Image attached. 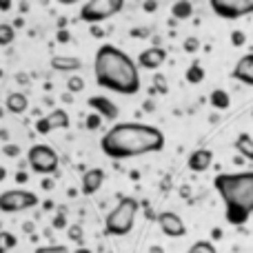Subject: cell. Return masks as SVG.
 Returning <instances> with one entry per match:
<instances>
[{
  "instance_id": "30",
  "label": "cell",
  "mask_w": 253,
  "mask_h": 253,
  "mask_svg": "<svg viewBox=\"0 0 253 253\" xmlns=\"http://www.w3.org/2000/svg\"><path fill=\"white\" fill-rule=\"evenodd\" d=\"M67 236H69V240H76V242L83 240V229H80V224H74V227L67 229Z\"/></svg>"
},
{
  "instance_id": "28",
  "label": "cell",
  "mask_w": 253,
  "mask_h": 253,
  "mask_svg": "<svg viewBox=\"0 0 253 253\" xmlns=\"http://www.w3.org/2000/svg\"><path fill=\"white\" fill-rule=\"evenodd\" d=\"M84 126H87L89 131H96V129H100V126H102V118H100V116H98V114H93V111H91V114L87 116V120H84Z\"/></svg>"
},
{
  "instance_id": "16",
  "label": "cell",
  "mask_w": 253,
  "mask_h": 253,
  "mask_svg": "<svg viewBox=\"0 0 253 253\" xmlns=\"http://www.w3.org/2000/svg\"><path fill=\"white\" fill-rule=\"evenodd\" d=\"M4 107H7L9 114L20 116V114H25V111L29 109V98H27L25 93H20V91H11L7 98H4Z\"/></svg>"
},
{
  "instance_id": "39",
  "label": "cell",
  "mask_w": 253,
  "mask_h": 253,
  "mask_svg": "<svg viewBox=\"0 0 253 253\" xmlns=\"http://www.w3.org/2000/svg\"><path fill=\"white\" fill-rule=\"evenodd\" d=\"M74 253H93L91 249H87V247H80V249H76Z\"/></svg>"
},
{
  "instance_id": "21",
  "label": "cell",
  "mask_w": 253,
  "mask_h": 253,
  "mask_svg": "<svg viewBox=\"0 0 253 253\" xmlns=\"http://www.w3.org/2000/svg\"><path fill=\"white\" fill-rule=\"evenodd\" d=\"M16 40V29L9 22H0V47H9Z\"/></svg>"
},
{
  "instance_id": "17",
  "label": "cell",
  "mask_w": 253,
  "mask_h": 253,
  "mask_svg": "<svg viewBox=\"0 0 253 253\" xmlns=\"http://www.w3.org/2000/svg\"><path fill=\"white\" fill-rule=\"evenodd\" d=\"M233 144H236V151L240 153L242 160H251L253 162V138L249 133H240Z\"/></svg>"
},
{
  "instance_id": "27",
  "label": "cell",
  "mask_w": 253,
  "mask_h": 253,
  "mask_svg": "<svg viewBox=\"0 0 253 253\" xmlns=\"http://www.w3.org/2000/svg\"><path fill=\"white\" fill-rule=\"evenodd\" d=\"M34 253H69L65 245H44V247H38Z\"/></svg>"
},
{
  "instance_id": "4",
  "label": "cell",
  "mask_w": 253,
  "mask_h": 253,
  "mask_svg": "<svg viewBox=\"0 0 253 253\" xmlns=\"http://www.w3.org/2000/svg\"><path fill=\"white\" fill-rule=\"evenodd\" d=\"M140 202L131 196H125L118 200V205L107 213L105 218V233L114 238H123L126 233H131L135 224V215H138Z\"/></svg>"
},
{
  "instance_id": "20",
  "label": "cell",
  "mask_w": 253,
  "mask_h": 253,
  "mask_svg": "<svg viewBox=\"0 0 253 253\" xmlns=\"http://www.w3.org/2000/svg\"><path fill=\"white\" fill-rule=\"evenodd\" d=\"M47 120H49V125H51V129H67L69 126V114H67L65 109H53L51 114L47 116Z\"/></svg>"
},
{
  "instance_id": "36",
  "label": "cell",
  "mask_w": 253,
  "mask_h": 253,
  "mask_svg": "<svg viewBox=\"0 0 253 253\" xmlns=\"http://www.w3.org/2000/svg\"><path fill=\"white\" fill-rule=\"evenodd\" d=\"M131 34H133V38H147L149 29H133Z\"/></svg>"
},
{
  "instance_id": "23",
  "label": "cell",
  "mask_w": 253,
  "mask_h": 253,
  "mask_svg": "<svg viewBox=\"0 0 253 253\" xmlns=\"http://www.w3.org/2000/svg\"><path fill=\"white\" fill-rule=\"evenodd\" d=\"M187 253H218V249H215V245L211 240H198L189 247Z\"/></svg>"
},
{
  "instance_id": "29",
  "label": "cell",
  "mask_w": 253,
  "mask_h": 253,
  "mask_svg": "<svg viewBox=\"0 0 253 253\" xmlns=\"http://www.w3.org/2000/svg\"><path fill=\"white\" fill-rule=\"evenodd\" d=\"M36 131H38L40 135H47V133H51V125H49V120L47 118H38L36 120Z\"/></svg>"
},
{
  "instance_id": "41",
  "label": "cell",
  "mask_w": 253,
  "mask_h": 253,
  "mask_svg": "<svg viewBox=\"0 0 253 253\" xmlns=\"http://www.w3.org/2000/svg\"><path fill=\"white\" fill-rule=\"evenodd\" d=\"M213 238H215V240H218V238H222V231H220V229H213Z\"/></svg>"
},
{
  "instance_id": "1",
  "label": "cell",
  "mask_w": 253,
  "mask_h": 253,
  "mask_svg": "<svg viewBox=\"0 0 253 253\" xmlns=\"http://www.w3.org/2000/svg\"><path fill=\"white\" fill-rule=\"evenodd\" d=\"M100 149L107 158L125 160L165 149V133L151 125L142 123H116L100 138Z\"/></svg>"
},
{
  "instance_id": "9",
  "label": "cell",
  "mask_w": 253,
  "mask_h": 253,
  "mask_svg": "<svg viewBox=\"0 0 253 253\" xmlns=\"http://www.w3.org/2000/svg\"><path fill=\"white\" fill-rule=\"evenodd\" d=\"M158 224H160V231L165 233L167 238H182L187 233V227H184L182 218L173 211H162L158 215Z\"/></svg>"
},
{
  "instance_id": "38",
  "label": "cell",
  "mask_w": 253,
  "mask_h": 253,
  "mask_svg": "<svg viewBox=\"0 0 253 253\" xmlns=\"http://www.w3.org/2000/svg\"><path fill=\"white\" fill-rule=\"evenodd\" d=\"M16 180H18V184H25L29 178H27V173H22V171H18V173H16Z\"/></svg>"
},
{
  "instance_id": "8",
  "label": "cell",
  "mask_w": 253,
  "mask_h": 253,
  "mask_svg": "<svg viewBox=\"0 0 253 253\" xmlns=\"http://www.w3.org/2000/svg\"><path fill=\"white\" fill-rule=\"evenodd\" d=\"M211 9L224 20H236L253 13V0H211Z\"/></svg>"
},
{
  "instance_id": "5",
  "label": "cell",
  "mask_w": 253,
  "mask_h": 253,
  "mask_svg": "<svg viewBox=\"0 0 253 253\" xmlns=\"http://www.w3.org/2000/svg\"><path fill=\"white\" fill-rule=\"evenodd\" d=\"M125 7L123 0H89L80 7V20L89 22V25H98V22L114 18Z\"/></svg>"
},
{
  "instance_id": "26",
  "label": "cell",
  "mask_w": 253,
  "mask_h": 253,
  "mask_svg": "<svg viewBox=\"0 0 253 253\" xmlns=\"http://www.w3.org/2000/svg\"><path fill=\"white\" fill-rule=\"evenodd\" d=\"M182 49L187 53H198V49H200V40H198V36H189V38L182 42Z\"/></svg>"
},
{
  "instance_id": "40",
  "label": "cell",
  "mask_w": 253,
  "mask_h": 253,
  "mask_svg": "<svg viewBox=\"0 0 253 253\" xmlns=\"http://www.w3.org/2000/svg\"><path fill=\"white\" fill-rule=\"evenodd\" d=\"M4 178H7V169H4V167H0V182H2Z\"/></svg>"
},
{
  "instance_id": "12",
  "label": "cell",
  "mask_w": 253,
  "mask_h": 253,
  "mask_svg": "<svg viewBox=\"0 0 253 253\" xmlns=\"http://www.w3.org/2000/svg\"><path fill=\"white\" fill-rule=\"evenodd\" d=\"M187 165L193 173H205V171H209L211 165H213V151H211V149H196V151H191Z\"/></svg>"
},
{
  "instance_id": "43",
  "label": "cell",
  "mask_w": 253,
  "mask_h": 253,
  "mask_svg": "<svg viewBox=\"0 0 253 253\" xmlns=\"http://www.w3.org/2000/svg\"><path fill=\"white\" fill-rule=\"evenodd\" d=\"M251 118H253V111H251Z\"/></svg>"
},
{
  "instance_id": "6",
  "label": "cell",
  "mask_w": 253,
  "mask_h": 253,
  "mask_svg": "<svg viewBox=\"0 0 253 253\" xmlns=\"http://www.w3.org/2000/svg\"><path fill=\"white\" fill-rule=\"evenodd\" d=\"M27 162H29L34 173L51 175L58 171L60 158H58V153L53 151L49 144H34V147L27 151Z\"/></svg>"
},
{
  "instance_id": "22",
  "label": "cell",
  "mask_w": 253,
  "mask_h": 253,
  "mask_svg": "<svg viewBox=\"0 0 253 253\" xmlns=\"http://www.w3.org/2000/svg\"><path fill=\"white\" fill-rule=\"evenodd\" d=\"M205 69H202V65H198V62H193L191 67L187 69V83L191 84H200L202 80H205Z\"/></svg>"
},
{
  "instance_id": "33",
  "label": "cell",
  "mask_w": 253,
  "mask_h": 253,
  "mask_svg": "<svg viewBox=\"0 0 253 253\" xmlns=\"http://www.w3.org/2000/svg\"><path fill=\"white\" fill-rule=\"evenodd\" d=\"M142 9H144V11L151 13V11H156V9H158V2H156V0H144Z\"/></svg>"
},
{
  "instance_id": "2",
  "label": "cell",
  "mask_w": 253,
  "mask_h": 253,
  "mask_svg": "<svg viewBox=\"0 0 253 253\" xmlns=\"http://www.w3.org/2000/svg\"><path fill=\"white\" fill-rule=\"evenodd\" d=\"M93 76L102 89L135 96L142 87L138 65L116 44H102L93 58Z\"/></svg>"
},
{
  "instance_id": "19",
  "label": "cell",
  "mask_w": 253,
  "mask_h": 253,
  "mask_svg": "<svg viewBox=\"0 0 253 253\" xmlns=\"http://www.w3.org/2000/svg\"><path fill=\"white\" fill-rule=\"evenodd\" d=\"M171 13H173L175 20H187V18L193 16V2H189V0H175L171 4Z\"/></svg>"
},
{
  "instance_id": "34",
  "label": "cell",
  "mask_w": 253,
  "mask_h": 253,
  "mask_svg": "<svg viewBox=\"0 0 253 253\" xmlns=\"http://www.w3.org/2000/svg\"><path fill=\"white\" fill-rule=\"evenodd\" d=\"M56 40H58V42H69V31L60 29V31H58V36H56Z\"/></svg>"
},
{
  "instance_id": "3",
  "label": "cell",
  "mask_w": 253,
  "mask_h": 253,
  "mask_svg": "<svg viewBox=\"0 0 253 253\" xmlns=\"http://www.w3.org/2000/svg\"><path fill=\"white\" fill-rule=\"evenodd\" d=\"M213 187L224 202V218L233 227H242L253 215V171L220 173Z\"/></svg>"
},
{
  "instance_id": "25",
  "label": "cell",
  "mask_w": 253,
  "mask_h": 253,
  "mask_svg": "<svg viewBox=\"0 0 253 253\" xmlns=\"http://www.w3.org/2000/svg\"><path fill=\"white\" fill-rule=\"evenodd\" d=\"M67 89H69V93H80L84 89V80L80 78L78 74L69 76V80H67Z\"/></svg>"
},
{
  "instance_id": "10",
  "label": "cell",
  "mask_w": 253,
  "mask_h": 253,
  "mask_svg": "<svg viewBox=\"0 0 253 253\" xmlns=\"http://www.w3.org/2000/svg\"><path fill=\"white\" fill-rule=\"evenodd\" d=\"M87 105L91 107L93 114H98L102 120H111V123H116L118 120V105H116L114 100H109L107 96H91L87 100Z\"/></svg>"
},
{
  "instance_id": "11",
  "label": "cell",
  "mask_w": 253,
  "mask_h": 253,
  "mask_svg": "<svg viewBox=\"0 0 253 253\" xmlns=\"http://www.w3.org/2000/svg\"><path fill=\"white\" fill-rule=\"evenodd\" d=\"M105 184V169L100 167H93V169L84 171L83 180H80V191L83 196H93V193L100 191V187Z\"/></svg>"
},
{
  "instance_id": "32",
  "label": "cell",
  "mask_w": 253,
  "mask_h": 253,
  "mask_svg": "<svg viewBox=\"0 0 253 253\" xmlns=\"http://www.w3.org/2000/svg\"><path fill=\"white\" fill-rule=\"evenodd\" d=\"M65 209H60V213H58V218H53V227L56 229H65L67 227V220H65V213H62Z\"/></svg>"
},
{
  "instance_id": "42",
  "label": "cell",
  "mask_w": 253,
  "mask_h": 253,
  "mask_svg": "<svg viewBox=\"0 0 253 253\" xmlns=\"http://www.w3.org/2000/svg\"><path fill=\"white\" fill-rule=\"evenodd\" d=\"M151 253H165V249H160V247H151Z\"/></svg>"
},
{
  "instance_id": "24",
  "label": "cell",
  "mask_w": 253,
  "mask_h": 253,
  "mask_svg": "<svg viewBox=\"0 0 253 253\" xmlns=\"http://www.w3.org/2000/svg\"><path fill=\"white\" fill-rule=\"evenodd\" d=\"M16 236L13 233H9V231H0V253H7V251H11L13 247H16Z\"/></svg>"
},
{
  "instance_id": "13",
  "label": "cell",
  "mask_w": 253,
  "mask_h": 253,
  "mask_svg": "<svg viewBox=\"0 0 253 253\" xmlns=\"http://www.w3.org/2000/svg\"><path fill=\"white\" fill-rule=\"evenodd\" d=\"M167 60V51L162 47H149L144 51H140L138 56V67H144V69H158L162 67Z\"/></svg>"
},
{
  "instance_id": "14",
  "label": "cell",
  "mask_w": 253,
  "mask_h": 253,
  "mask_svg": "<svg viewBox=\"0 0 253 253\" xmlns=\"http://www.w3.org/2000/svg\"><path fill=\"white\" fill-rule=\"evenodd\" d=\"M231 78L242 84L253 87V53H247V56H242L240 60L236 62V67H233V71H231Z\"/></svg>"
},
{
  "instance_id": "37",
  "label": "cell",
  "mask_w": 253,
  "mask_h": 253,
  "mask_svg": "<svg viewBox=\"0 0 253 253\" xmlns=\"http://www.w3.org/2000/svg\"><path fill=\"white\" fill-rule=\"evenodd\" d=\"M91 36L93 38H102V29L98 25H91Z\"/></svg>"
},
{
  "instance_id": "7",
  "label": "cell",
  "mask_w": 253,
  "mask_h": 253,
  "mask_svg": "<svg viewBox=\"0 0 253 253\" xmlns=\"http://www.w3.org/2000/svg\"><path fill=\"white\" fill-rule=\"evenodd\" d=\"M38 202L40 198L27 189H9V191L0 193V211L2 213H20V211L34 209Z\"/></svg>"
},
{
  "instance_id": "18",
  "label": "cell",
  "mask_w": 253,
  "mask_h": 253,
  "mask_svg": "<svg viewBox=\"0 0 253 253\" xmlns=\"http://www.w3.org/2000/svg\"><path fill=\"white\" fill-rule=\"evenodd\" d=\"M209 102L213 109L218 111H227L229 107H231V96H229V91H224V89H213L209 96Z\"/></svg>"
},
{
  "instance_id": "35",
  "label": "cell",
  "mask_w": 253,
  "mask_h": 253,
  "mask_svg": "<svg viewBox=\"0 0 253 253\" xmlns=\"http://www.w3.org/2000/svg\"><path fill=\"white\" fill-rule=\"evenodd\" d=\"M2 151L7 153V156H18V153H20V149H18V147H13V144H7V147H4Z\"/></svg>"
},
{
  "instance_id": "31",
  "label": "cell",
  "mask_w": 253,
  "mask_h": 253,
  "mask_svg": "<svg viewBox=\"0 0 253 253\" xmlns=\"http://www.w3.org/2000/svg\"><path fill=\"white\" fill-rule=\"evenodd\" d=\"M245 42H247L245 31H233V34H231V44H233V47H242Z\"/></svg>"
},
{
  "instance_id": "15",
  "label": "cell",
  "mask_w": 253,
  "mask_h": 253,
  "mask_svg": "<svg viewBox=\"0 0 253 253\" xmlns=\"http://www.w3.org/2000/svg\"><path fill=\"white\" fill-rule=\"evenodd\" d=\"M49 65H51L53 71H60V74H74L76 71L83 69V60L76 56H53L51 60H49Z\"/></svg>"
}]
</instances>
